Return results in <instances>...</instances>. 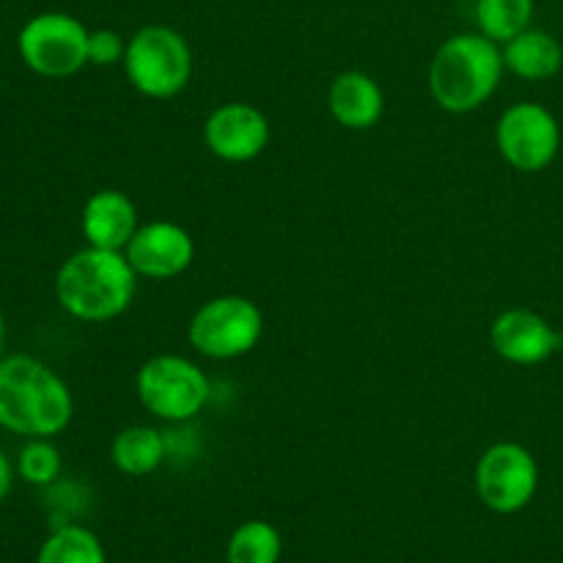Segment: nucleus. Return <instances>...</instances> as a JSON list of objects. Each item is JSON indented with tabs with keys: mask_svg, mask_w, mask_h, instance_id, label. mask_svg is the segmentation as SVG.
<instances>
[{
	"mask_svg": "<svg viewBox=\"0 0 563 563\" xmlns=\"http://www.w3.org/2000/svg\"><path fill=\"white\" fill-rule=\"evenodd\" d=\"M75 418L71 390L31 355L0 357V427L22 438H55Z\"/></svg>",
	"mask_w": 563,
	"mask_h": 563,
	"instance_id": "f257e3e1",
	"label": "nucleus"
},
{
	"mask_svg": "<svg viewBox=\"0 0 563 563\" xmlns=\"http://www.w3.org/2000/svg\"><path fill=\"white\" fill-rule=\"evenodd\" d=\"M137 291V273L124 251L86 245L71 253L55 275V300L88 324H102L130 311Z\"/></svg>",
	"mask_w": 563,
	"mask_h": 563,
	"instance_id": "f03ea898",
	"label": "nucleus"
},
{
	"mask_svg": "<svg viewBox=\"0 0 563 563\" xmlns=\"http://www.w3.org/2000/svg\"><path fill=\"white\" fill-rule=\"evenodd\" d=\"M504 71V47L498 42L478 31L456 33L434 53L427 86L440 110L467 115L495 97Z\"/></svg>",
	"mask_w": 563,
	"mask_h": 563,
	"instance_id": "7ed1b4c3",
	"label": "nucleus"
},
{
	"mask_svg": "<svg viewBox=\"0 0 563 563\" xmlns=\"http://www.w3.org/2000/svg\"><path fill=\"white\" fill-rule=\"evenodd\" d=\"M124 75L148 99H174L190 86L196 60L192 47L170 25H143L126 38Z\"/></svg>",
	"mask_w": 563,
	"mask_h": 563,
	"instance_id": "20e7f679",
	"label": "nucleus"
},
{
	"mask_svg": "<svg viewBox=\"0 0 563 563\" xmlns=\"http://www.w3.org/2000/svg\"><path fill=\"white\" fill-rule=\"evenodd\" d=\"M137 399L159 421H192L212 399V383L196 361L185 355H154L137 368Z\"/></svg>",
	"mask_w": 563,
	"mask_h": 563,
	"instance_id": "39448f33",
	"label": "nucleus"
},
{
	"mask_svg": "<svg viewBox=\"0 0 563 563\" xmlns=\"http://www.w3.org/2000/svg\"><path fill=\"white\" fill-rule=\"evenodd\" d=\"M264 335V313L251 297L218 295L198 306L187 324V341L209 361L251 355Z\"/></svg>",
	"mask_w": 563,
	"mask_h": 563,
	"instance_id": "423d86ee",
	"label": "nucleus"
},
{
	"mask_svg": "<svg viewBox=\"0 0 563 563\" xmlns=\"http://www.w3.org/2000/svg\"><path fill=\"white\" fill-rule=\"evenodd\" d=\"M88 27L66 11H42L16 36L22 64L38 77L64 80L88 64Z\"/></svg>",
	"mask_w": 563,
	"mask_h": 563,
	"instance_id": "0eeeda50",
	"label": "nucleus"
},
{
	"mask_svg": "<svg viewBox=\"0 0 563 563\" xmlns=\"http://www.w3.org/2000/svg\"><path fill=\"white\" fill-rule=\"evenodd\" d=\"M495 146L520 174H539L555 163L561 152V124L553 110L542 102H515L500 113L495 124Z\"/></svg>",
	"mask_w": 563,
	"mask_h": 563,
	"instance_id": "6e6552de",
	"label": "nucleus"
},
{
	"mask_svg": "<svg viewBox=\"0 0 563 563\" xmlns=\"http://www.w3.org/2000/svg\"><path fill=\"white\" fill-rule=\"evenodd\" d=\"M476 495L495 515H517L539 493V462L515 440L495 443L478 456L473 473Z\"/></svg>",
	"mask_w": 563,
	"mask_h": 563,
	"instance_id": "1a4fd4ad",
	"label": "nucleus"
},
{
	"mask_svg": "<svg viewBox=\"0 0 563 563\" xmlns=\"http://www.w3.org/2000/svg\"><path fill=\"white\" fill-rule=\"evenodd\" d=\"M269 119L251 102L218 104L203 121V143L223 163H251L269 146Z\"/></svg>",
	"mask_w": 563,
	"mask_h": 563,
	"instance_id": "9d476101",
	"label": "nucleus"
},
{
	"mask_svg": "<svg viewBox=\"0 0 563 563\" xmlns=\"http://www.w3.org/2000/svg\"><path fill=\"white\" fill-rule=\"evenodd\" d=\"M124 256L130 258L137 278L174 280L196 262V240L174 220H152L135 231Z\"/></svg>",
	"mask_w": 563,
	"mask_h": 563,
	"instance_id": "9b49d317",
	"label": "nucleus"
},
{
	"mask_svg": "<svg viewBox=\"0 0 563 563\" xmlns=\"http://www.w3.org/2000/svg\"><path fill=\"white\" fill-rule=\"evenodd\" d=\"M489 341L498 357L511 366H539L563 346L559 330L531 308H509L498 313L489 330Z\"/></svg>",
	"mask_w": 563,
	"mask_h": 563,
	"instance_id": "f8f14e48",
	"label": "nucleus"
},
{
	"mask_svg": "<svg viewBox=\"0 0 563 563\" xmlns=\"http://www.w3.org/2000/svg\"><path fill=\"white\" fill-rule=\"evenodd\" d=\"M80 229L91 247L124 251L132 236H135V231L141 229L135 201L124 190H115V187L97 190L82 207Z\"/></svg>",
	"mask_w": 563,
	"mask_h": 563,
	"instance_id": "ddd939ff",
	"label": "nucleus"
},
{
	"mask_svg": "<svg viewBox=\"0 0 563 563\" xmlns=\"http://www.w3.org/2000/svg\"><path fill=\"white\" fill-rule=\"evenodd\" d=\"M328 110L344 130L366 132L379 124L385 113V91L372 75L361 69H346L335 75L328 88Z\"/></svg>",
	"mask_w": 563,
	"mask_h": 563,
	"instance_id": "4468645a",
	"label": "nucleus"
},
{
	"mask_svg": "<svg viewBox=\"0 0 563 563\" xmlns=\"http://www.w3.org/2000/svg\"><path fill=\"white\" fill-rule=\"evenodd\" d=\"M504 47L506 71L528 82H542L563 69V47L559 38L539 27L517 33Z\"/></svg>",
	"mask_w": 563,
	"mask_h": 563,
	"instance_id": "2eb2a0df",
	"label": "nucleus"
},
{
	"mask_svg": "<svg viewBox=\"0 0 563 563\" xmlns=\"http://www.w3.org/2000/svg\"><path fill=\"white\" fill-rule=\"evenodd\" d=\"M168 456V443H165L163 432L146 423H135V427L121 429L110 443V460L119 473L130 478L152 476Z\"/></svg>",
	"mask_w": 563,
	"mask_h": 563,
	"instance_id": "dca6fc26",
	"label": "nucleus"
},
{
	"mask_svg": "<svg viewBox=\"0 0 563 563\" xmlns=\"http://www.w3.org/2000/svg\"><path fill=\"white\" fill-rule=\"evenodd\" d=\"M284 537L267 520H247L231 533L225 544V563H280Z\"/></svg>",
	"mask_w": 563,
	"mask_h": 563,
	"instance_id": "f3484780",
	"label": "nucleus"
},
{
	"mask_svg": "<svg viewBox=\"0 0 563 563\" xmlns=\"http://www.w3.org/2000/svg\"><path fill=\"white\" fill-rule=\"evenodd\" d=\"M533 14H537V0H476L478 33L498 44L528 31Z\"/></svg>",
	"mask_w": 563,
	"mask_h": 563,
	"instance_id": "a211bd4d",
	"label": "nucleus"
},
{
	"mask_svg": "<svg viewBox=\"0 0 563 563\" xmlns=\"http://www.w3.org/2000/svg\"><path fill=\"white\" fill-rule=\"evenodd\" d=\"M36 563H108L97 533L82 526H60L44 539Z\"/></svg>",
	"mask_w": 563,
	"mask_h": 563,
	"instance_id": "6ab92c4d",
	"label": "nucleus"
},
{
	"mask_svg": "<svg viewBox=\"0 0 563 563\" xmlns=\"http://www.w3.org/2000/svg\"><path fill=\"white\" fill-rule=\"evenodd\" d=\"M60 471H64V460H60V451L49 443V438H27L16 456V473L22 482L33 484V487H47L60 476Z\"/></svg>",
	"mask_w": 563,
	"mask_h": 563,
	"instance_id": "aec40b11",
	"label": "nucleus"
},
{
	"mask_svg": "<svg viewBox=\"0 0 563 563\" xmlns=\"http://www.w3.org/2000/svg\"><path fill=\"white\" fill-rule=\"evenodd\" d=\"M126 38L113 27H97L88 33V64L115 66L124 64Z\"/></svg>",
	"mask_w": 563,
	"mask_h": 563,
	"instance_id": "412c9836",
	"label": "nucleus"
},
{
	"mask_svg": "<svg viewBox=\"0 0 563 563\" xmlns=\"http://www.w3.org/2000/svg\"><path fill=\"white\" fill-rule=\"evenodd\" d=\"M11 484H14V467H11L9 456H5L3 449H0V500L9 498Z\"/></svg>",
	"mask_w": 563,
	"mask_h": 563,
	"instance_id": "4be33fe9",
	"label": "nucleus"
},
{
	"mask_svg": "<svg viewBox=\"0 0 563 563\" xmlns=\"http://www.w3.org/2000/svg\"><path fill=\"white\" fill-rule=\"evenodd\" d=\"M3 346H5V317H3V308H0V357H3Z\"/></svg>",
	"mask_w": 563,
	"mask_h": 563,
	"instance_id": "5701e85b",
	"label": "nucleus"
}]
</instances>
